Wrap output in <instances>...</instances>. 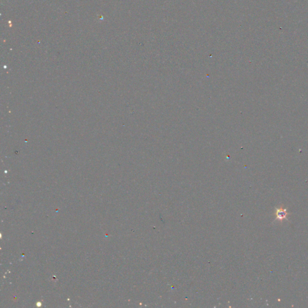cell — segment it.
<instances>
[{"label": "cell", "mask_w": 308, "mask_h": 308, "mask_svg": "<svg viewBox=\"0 0 308 308\" xmlns=\"http://www.w3.org/2000/svg\"><path fill=\"white\" fill-rule=\"evenodd\" d=\"M290 214L287 211L285 208H284L282 206H280L279 208H276L275 216H276V219L275 220H278L279 221L282 222L283 220H287L288 218V216H290Z\"/></svg>", "instance_id": "cell-1"}]
</instances>
